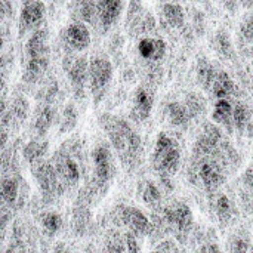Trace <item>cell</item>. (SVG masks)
Masks as SVG:
<instances>
[{
  "instance_id": "44dd1931",
  "label": "cell",
  "mask_w": 253,
  "mask_h": 253,
  "mask_svg": "<svg viewBox=\"0 0 253 253\" xmlns=\"http://www.w3.org/2000/svg\"><path fill=\"white\" fill-rule=\"evenodd\" d=\"M165 116L169 122L170 126L176 129H185L190 122L193 120V116L185 105V102H178V101H170L165 107Z\"/></svg>"
},
{
  "instance_id": "4dcf8cb0",
  "label": "cell",
  "mask_w": 253,
  "mask_h": 253,
  "mask_svg": "<svg viewBox=\"0 0 253 253\" xmlns=\"http://www.w3.org/2000/svg\"><path fill=\"white\" fill-rule=\"evenodd\" d=\"M216 73H218V70L215 68V65L203 58L199 68H197V79H199L200 86H203L205 90H208V92L211 90L212 83L216 77Z\"/></svg>"
},
{
  "instance_id": "ba28073f",
  "label": "cell",
  "mask_w": 253,
  "mask_h": 253,
  "mask_svg": "<svg viewBox=\"0 0 253 253\" xmlns=\"http://www.w3.org/2000/svg\"><path fill=\"white\" fill-rule=\"evenodd\" d=\"M31 170L44 205L55 203L65 193L50 160H44L39 163L37 166L31 168Z\"/></svg>"
},
{
  "instance_id": "7c38bea8",
  "label": "cell",
  "mask_w": 253,
  "mask_h": 253,
  "mask_svg": "<svg viewBox=\"0 0 253 253\" xmlns=\"http://www.w3.org/2000/svg\"><path fill=\"white\" fill-rule=\"evenodd\" d=\"M56 119H59V117H58V113H56V108L53 107V104L39 101L37 107L33 111L31 125H30L33 138H44L47 135V132L50 130V127L55 125Z\"/></svg>"
},
{
  "instance_id": "e575fe53",
  "label": "cell",
  "mask_w": 253,
  "mask_h": 253,
  "mask_svg": "<svg viewBox=\"0 0 253 253\" xmlns=\"http://www.w3.org/2000/svg\"><path fill=\"white\" fill-rule=\"evenodd\" d=\"M249 240L242 237V236H231L228 239V243H227V249H228V253H251L249 252Z\"/></svg>"
},
{
  "instance_id": "d4e9b609",
  "label": "cell",
  "mask_w": 253,
  "mask_h": 253,
  "mask_svg": "<svg viewBox=\"0 0 253 253\" xmlns=\"http://www.w3.org/2000/svg\"><path fill=\"white\" fill-rule=\"evenodd\" d=\"M162 16H163L165 24L175 30L182 28L185 24V12H184L182 6L178 3H173V1H168L163 4Z\"/></svg>"
},
{
  "instance_id": "836d02e7",
  "label": "cell",
  "mask_w": 253,
  "mask_h": 253,
  "mask_svg": "<svg viewBox=\"0 0 253 253\" xmlns=\"http://www.w3.org/2000/svg\"><path fill=\"white\" fill-rule=\"evenodd\" d=\"M184 102H185V105L188 107V110H190V113H191L193 119L199 117V116H200V114H203V113H205V110H206L205 98H203L202 95L196 93V92L188 93Z\"/></svg>"
},
{
  "instance_id": "7a4b0ae2",
  "label": "cell",
  "mask_w": 253,
  "mask_h": 253,
  "mask_svg": "<svg viewBox=\"0 0 253 253\" xmlns=\"http://www.w3.org/2000/svg\"><path fill=\"white\" fill-rule=\"evenodd\" d=\"M116 153L107 142H98L92 153H90V162H92V175L89 182L84 185V188L92 194L93 200L101 199L113 184L116 173H117V165H116Z\"/></svg>"
},
{
  "instance_id": "9c48e42d",
  "label": "cell",
  "mask_w": 253,
  "mask_h": 253,
  "mask_svg": "<svg viewBox=\"0 0 253 253\" xmlns=\"http://www.w3.org/2000/svg\"><path fill=\"white\" fill-rule=\"evenodd\" d=\"M46 18V6L43 0H22L18 16V37L24 39L40 30Z\"/></svg>"
},
{
  "instance_id": "3957f363",
  "label": "cell",
  "mask_w": 253,
  "mask_h": 253,
  "mask_svg": "<svg viewBox=\"0 0 253 253\" xmlns=\"http://www.w3.org/2000/svg\"><path fill=\"white\" fill-rule=\"evenodd\" d=\"M77 157H82V144L79 138H71L67 139L50 159L64 191H73L82 181V163Z\"/></svg>"
},
{
  "instance_id": "f546056e",
  "label": "cell",
  "mask_w": 253,
  "mask_h": 253,
  "mask_svg": "<svg viewBox=\"0 0 253 253\" xmlns=\"http://www.w3.org/2000/svg\"><path fill=\"white\" fill-rule=\"evenodd\" d=\"M62 216L56 212H44L40 219L43 233L47 237H55L62 230Z\"/></svg>"
},
{
  "instance_id": "d6986e66",
  "label": "cell",
  "mask_w": 253,
  "mask_h": 253,
  "mask_svg": "<svg viewBox=\"0 0 253 253\" xmlns=\"http://www.w3.org/2000/svg\"><path fill=\"white\" fill-rule=\"evenodd\" d=\"M139 245L138 237L130 231L125 234L113 233L105 243V253H138Z\"/></svg>"
},
{
  "instance_id": "ac0fdd59",
  "label": "cell",
  "mask_w": 253,
  "mask_h": 253,
  "mask_svg": "<svg viewBox=\"0 0 253 253\" xmlns=\"http://www.w3.org/2000/svg\"><path fill=\"white\" fill-rule=\"evenodd\" d=\"M212 209L215 212L216 219L222 227H228L234 219L237 213V208L234 202L225 194V193H215L213 194V202H212Z\"/></svg>"
},
{
  "instance_id": "4316f807",
  "label": "cell",
  "mask_w": 253,
  "mask_h": 253,
  "mask_svg": "<svg viewBox=\"0 0 253 253\" xmlns=\"http://www.w3.org/2000/svg\"><path fill=\"white\" fill-rule=\"evenodd\" d=\"M239 46L246 55H253V15H248L240 24Z\"/></svg>"
},
{
  "instance_id": "1f68e13d",
  "label": "cell",
  "mask_w": 253,
  "mask_h": 253,
  "mask_svg": "<svg viewBox=\"0 0 253 253\" xmlns=\"http://www.w3.org/2000/svg\"><path fill=\"white\" fill-rule=\"evenodd\" d=\"M251 122V111L246 104L237 101L234 102V127L239 132H243Z\"/></svg>"
},
{
  "instance_id": "f35d334b",
  "label": "cell",
  "mask_w": 253,
  "mask_h": 253,
  "mask_svg": "<svg viewBox=\"0 0 253 253\" xmlns=\"http://www.w3.org/2000/svg\"><path fill=\"white\" fill-rule=\"evenodd\" d=\"M251 253H253V251H252V252H251Z\"/></svg>"
},
{
  "instance_id": "603a6c76",
  "label": "cell",
  "mask_w": 253,
  "mask_h": 253,
  "mask_svg": "<svg viewBox=\"0 0 253 253\" xmlns=\"http://www.w3.org/2000/svg\"><path fill=\"white\" fill-rule=\"evenodd\" d=\"M209 92H211L212 98H215V101L231 99L236 95V83L227 71L218 70L216 77H215Z\"/></svg>"
},
{
  "instance_id": "d6a6232c",
  "label": "cell",
  "mask_w": 253,
  "mask_h": 253,
  "mask_svg": "<svg viewBox=\"0 0 253 253\" xmlns=\"http://www.w3.org/2000/svg\"><path fill=\"white\" fill-rule=\"evenodd\" d=\"M213 47L216 49L218 53H221L222 56H225L228 59H231L234 56V47H233V44L230 42V37H228V33L227 31L225 33L224 31H219L216 34V37H215V46Z\"/></svg>"
},
{
  "instance_id": "ffe728a7",
  "label": "cell",
  "mask_w": 253,
  "mask_h": 253,
  "mask_svg": "<svg viewBox=\"0 0 253 253\" xmlns=\"http://www.w3.org/2000/svg\"><path fill=\"white\" fill-rule=\"evenodd\" d=\"M49 151V142L44 138H33L22 147V159L30 166L34 168L39 163L44 162L46 154Z\"/></svg>"
},
{
  "instance_id": "2e32d148",
  "label": "cell",
  "mask_w": 253,
  "mask_h": 253,
  "mask_svg": "<svg viewBox=\"0 0 253 253\" xmlns=\"http://www.w3.org/2000/svg\"><path fill=\"white\" fill-rule=\"evenodd\" d=\"M168 52V44L159 37H142L138 42V55L151 64L160 62Z\"/></svg>"
},
{
  "instance_id": "52a82bcc",
  "label": "cell",
  "mask_w": 253,
  "mask_h": 253,
  "mask_svg": "<svg viewBox=\"0 0 253 253\" xmlns=\"http://www.w3.org/2000/svg\"><path fill=\"white\" fill-rule=\"evenodd\" d=\"M114 68L108 58L93 56L89 61V92L93 104L98 105L105 98L108 87L113 82Z\"/></svg>"
},
{
  "instance_id": "277c9868",
  "label": "cell",
  "mask_w": 253,
  "mask_h": 253,
  "mask_svg": "<svg viewBox=\"0 0 253 253\" xmlns=\"http://www.w3.org/2000/svg\"><path fill=\"white\" fill-rule=\"evenodd\" d=\"M153 168L162 178V181H168L169 176L175 175L179 169L181 163V147L178 141L168 135L166 132H160L154 142L153 150Z\"/></svg>"
},
{
  "instance_id": "8992f818",
  "label": "cell",
  "mask_w": 253,
  "mask_h": 253,
  "mask_svg": "<svg viewBox=\"0 0 253 253\" xmlns=\"http://www.w3.org/2000/svg\"><path fill=\"white\" fill-rule=\"evenodd\" d=\"M89 61L86 55H76L67 49L64 58V71L76 99L86 98V87H89Z\"/></svg>"
},
{
  "instance_id": "484cf974",
  "label": "cell",
  "mask_w": 253,
  "mask_h": 253,
  "mask_svg": "<svg viewBox=\"0 0 253 253\" xmlns=\"http://www.w3.org/2000/svg\"><path fill=\"white\" fill-rule=\"evenodd\" d=\"M74 12L77 15V21L89 24L92 27H98L96 19V0H76Z\"/></svg>"
},
{
  "instance_id": "6da1fadb",
  "label": "cell",
  "mask_w": 253,
  "mask_h": 253,
  "mask_svg": "<svg viewBox=\"0 0 253 253\" xmlns=\"http://www.w3.org/2000/svg\"><path fill=\"white\" fill-rule=\"evenodd\" d=\"M98 123L107 135L108 144L114 150L122 166L127 172L135 170L142 157V141L139 133L126 119L110 113L101 114Z\"/></svg>"
},
{
  "instance_id": "cb8c5ba5",
  "label": "cell",
  "mask_w": 253,
  "mask_h": 253,
  "mask_svg": "<svg viewBox=\"0 0 253 253\" xmlns=\"http://www.w3.org/2000/svg\"><path fill=\"white\" fill-rule=\"evenodd\" d=\"M138 194H139L141 202L151 209H159L163 203V191L151 179H145L139 184Z\"/></svg>"
},
{
  "instance_id": "8d00e7d4",
  "label": "cell",
  "mask_w": 253,
  "mask_h": 253,
  "mask_svg": "<svg viewBox=\"0 0 253 253\" xmlns=\"http://www.w3.org/2000/svg\"><path fill=\"white\" fill-rule=\"evenodd\" d=\"M53 253H71V251H70L65 245H56Z\"/></svg>"
},
{
  "instance_id": "7402d4cb",
  "label": "cell",
  "mask_w": 253,
  "mask_h": 253,
  "mask_svg": "<svg viewBox=\"0 0 253 253\" xmlns=\"http://www.w3.org/2000/svg\"><path fill=\"white\" fill-rule=\"evenodd\" d=\"M19 191H21V178L12 170L10 166V172H4L3 178H1V199L4 206L7 208H13L19 199Z\"/></svg>"
},
{
  "instance_id": "8fae6325",
  "label": "cell",
  "mask_w": 253,
  "mask_h": 253,
  "mask_svg": "<svg viewBox=\"0 0 253 253\" xmlns=\"http://www.w3.org/2000/svg\"><path fill=\"white\" fill-rule=\"evenodd\" d=\"M62 43L65 49L74 53H83L92 43V36L89 27L82 21L70 22L62 33Z\"/></svg>"
},
{
  "instance_id": "e0dca14e",
  "label": "cell",
  "mask_w": 253,
  "mask_h": 253,
  "mask_svg": "<svg viewBox=\"0 0 253 253\" xmlns=\"http://www.w3.org/2000/svg\"><path fill=\"white\" fill-rule=\"evenodd\" d=\"M212 120L227 133H233L234 127V102L231 99H218L212 108Z\"/></svg>"
},
{
  "instance_id": "30bf717a",
  "label": "cell",
  "mask_w": 253,
  "mask_h": 253,
  "mask_svg": "<svg viewBox=\"0 0 253 253\" xmlns=\"http://www.w3.org/2000/svg\"><path fill=\"white\" fill-rule=\"evenodd\" d=\"M119 216L120 222L127 228V231L135 234L138 239L151 236L154 233L153 221L141 209L135 206H123L119 211Z\"/></svg>"
},
{
  "instance_id": "5bb4252c",
  "label": "cell",
  "mask_w": 253,
  "mask_h": 253,
  "mask_svg": "<svg viewBox=\"0 0 253 253\" xmlns=\"http://www.w3.org/2000/svg\"><path fill=\"white\" fill-rule=\"evenodd\" d=\"M123 12L122 0H96V19L98 28L107 33L120 19Z\"/></svg>"
},
{
  "instance_id": "9a60e30c",
  "label": "cell",
  "mask_w": 253,
  "mask_h": 253,
  "mask_svg": "<svg viewBox=\"0 0 253 253\" xmlns=\"http://www.w3.org/2000/svg\"><path fill=\"white\" fill-rule=\"evenodd\" d=\"M31 58H49V31L43 27L28 36L24 44V59Z\"/></svg>"
},
{
  "instance_id": "d590c367",
  "label": "cell",
  "mask_w": 253,
  "mask_h": 253,
  "mask_svg": "<svg viewBox=\"0 0 253 253\" xmlns=\"http://www.w3.org/2000/svg\"><path fill=\"white\" fill-rule=\"evenodd\" d=\"M202 253H222V251L216 245H208Z\"/></svg>"
},
{
  "instance_id": "5b68a950",
  "label": "cell",
  "mask_w": 253,
  "mask_h": 253,
  "mask_svg": "<svg viewBox=\"0 0 253 253\" xmlns=\"http://www.w3.org/2000/svg\"><path fill=\"white\" fill-rule=\"evenodd\" d=\"M157 221L163 225V228H168L175 233L181 242L187 239L194 224L193 212L190 206L184 202H173L162 208Z\"/></svg>"
},
{
  "instance_id": "83f0119b",
  "label": "cell",
  "mask_w": 253,
  "mask_h": 253,
  "mask_svg": "<svg viewBox=\"0 0 253 253\" xmlns=\"http://www.w3.org/2000/svg\"><path fill=\"white\" fill-rule=\"evenodd\" d=\"M77 122H79V111L76 108V105L73 102H68L59 119H58V123H59V129H58V133L64 135V133H70L74 130V127L77 126Z\"/></svg>"
},
{
  "instance_id": "74e56055",
  "label": "cell",
  "mask_w": 253,
  "mask_h": 253,
  "mask_svg": "<svg viewBox=\"0 0 253 253\" xmlns=\"http://www.w3.org/2000/svg\"><path fill=\"white\" fill-rule=\"evenodd\" d=\"M154 253H169V251L166 249V251H157V252H154Z\"/></svg>"
},
{
  "instance_id": "4fadbf2b",
  "label": "cell",
  "mask_w": 253,
  "mask_h": 253,
  "mask_svg": "<svg viewBox=\"0 0 253 253\" xmlns=\"http://www.w3.org/2000/svg\"><path fill=\"white\" fill-rule=\"evenodd\" d=\"M154 93L145 86H138L132 96L130 119L136 123H144L150 119L154 108Z\"/></svg>"
},
{
  "instance_id": "f1b7e54d",
  "label": "cell",
  "mask_w": 253,
  "mask_h": 253,
  "mask_svg": "<svg viewBox=\"0 0 253 253\" xmlns=\"http://www.w3.org/2000/svg\"><path fill=\"white\" fill-rule=\"evenodd\" d=\"M240 200L243 208L253 209V168H249L240 178Z\"/></svg>"
}]
</instances>
